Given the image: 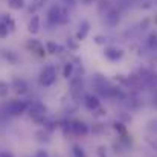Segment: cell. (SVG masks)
Returning a JSON list of instances; mask_svg holds the SVG:
<instances>
[{"label":"cell","instance_id":"d6a6232c","mask_svg":"<svg viewBox=\"0 0 157 157\" xmlns=\"http://www.w3.org/2000/svg\"><path fill=\"white\" fill-rule=\"evenodd\" d=\"M63 2H64L66 5H70V6H73V5H75V0H63Z\"/></svg>","mask_w":157,"mask_h":157},{"label":"cell","instance_id":"4fadbf2b","mask_svg":"<svg viewBox=\"0 0 157 157\" xmlns=\"http://www.w3.org/2000/svg\"><path fill=\"white\" fill-rule=\"evenodd\" d=\"M104 55L108 58V59H111V61H116V59H119V58H122V55L124 52L121 51V49H117V48H107L104 51Z\"/></svg>","mask_w":157,"mask_h":157},{"label":"cell","instance_id":"4dcf8cb0","mask_svg":"<svg viewBox=\"0 0 157 157\" xmlns=\"http://www.w3.org/2000/svg\"><path fill=\"white\" fill-rule=\"evenodd\" d=\"M98 156L99 157H107V153H105L104 147H99V148H98Z\"/></svg>","mask_w":157,"mask_h":157},{"label":"cell","instance_id":"9a60e30c","mask_svg":"<svg viewBox=\"0 0 157 157\" xmlns=\"http://www.w3.org/2000/svg\"><path fill=\"white\" fill-rule=\"evenodd\" d=\"M46 52L48 53H61L63 52V46L56 44L55 41H48V43H46Z\"/></svg>","mask_w":157,"mask_h":157},{"label":"cell","instance_id":"7a4b0ae2","mask_svg":"<svg viewBox=\"0 0 157 157\" xmlns=\"http://www.w3.org/2000/svg\"><path fill=\"white\" fill-rule=\"evenodd\" d=\"M38 81L43 87H51L53 82L56 81V70L52 64H48L43 67V70L40 72V76H38Z\"/></svg>","mask_w":157,"mask_h":157},{"label":"cell","instance_id":"7402d4cb","mask_svg":"<svg viewBox=\"0 0 157 157\" xmlns=\"http://www.w3.org/2000/svg\"><path fill=\"white\" fill-rule=\"evenodd\" d=\"M9 93V86L5 81H0V98H6Z\"/></svg>","mask_w":157,"mask_h":157},{"label":"cell","instance_id":"5bb4252c","mask_svg":"<svg viewBox=\"0 0 157 157\" xmlns=\"http://www.w3.org/2000/svg\"><path fill=\"white\" fill-rule=\"evenodd\" d=\"M58 11H59V5L51 6V9L48 12V20L51 25H58Z\"/></svg>","mask_w":157,"mask_h":157},{"label":"cell","instance_id":"2e32d148","mask_svg":"<svg viewBox=\"0 0 157 157\" xmlns=\"http://www.w3.org/2000/svg\"><path fill=\"white\" fill-rule=\"evenodd\" d=\"M2 55H3L5 59H8V61L12 63V64H15V63L18 61V55L14 52V51H8V49H5V51H2Z\"/></svg>","mask_w":157,"mask_h":157},{"label":"cell","instance_id":"d4e9b609","mask_svg":"<svg viewBox=\"0 0 157 157\" xmlns=\"http://www.w3.org/2000/svg\"><path fill=\"white\" fill-rule=\"evenodd\" d=\"M37 136H38V140H40V142H48V140H49V137H48L49 133H48L46 130H44V131H38Z\"/></svg>","mask_w":157,"mask_h":157},{"label":"cell","instance_id":"ffe728a7","mask_svg":"<svg viewBox=\"0 0 157 157\" xmlns=\"http://www.w3.org/2000/svg\"><path fill=\"white\" fill-rule=\"evenodd\" d=\"M111 9V5H110V0H101V3H99V12L101 14H107L108 11Z\"/></svg>","mask_w":157,"mask_h":157},{"label":"cell","instance_id":"cb8c5ba5","mask_svg":"<svg viewBox=\"0 0 157 157\" xmlns=\"http://www.w3.org/2000/svg\"><path fill=\"white\" fill-rule=\"evenodd\" d=\"M148 44H150V48H153L154 51H157V34H151L148 37Z\"/></svg>","mask_w":157,"mask_h":157},{"label":"cell","instance_id":"3957f363","mask_svg":"<svg viewBox=\"0 0 157 157\" xmlns=\"http://www.w3.org/2000/svg\"><path fill=\"white\" fill-rule=\"evenodd\" d=\"M28 107H29V102L28 101H11L9 104L6 105V113L11 114V116H18L25 111H28Z\"/></svg>","mask_w":157,"mask_h":157},{"label":"cell","instance_id":"e575fe53","mask_svg":"<svg viewBox=\"0 0 157 157\" xmlns=\"http://www.w3.org/2000/svg\"><path fill=\"white\" fill-rule=\"evenodd\" d=\"M82 2H84V3H86V5H89V3H93V2H95V0H82Z\"/></svg>","mask_w":157,"mask_h":157},{"label":"cell","instance_id":"30bf717a","mask_svg":"<svg viewBox=\"0 0 157 157\" xmlns=\"http://www.w3.org/2000/svg\"><path fill=\"white\" fill-rule=\"evenodd\" d=\"M89 31H90V25H89V21L82 20V21L79 23V29H78V32H76V40H78V41L84 40V38L87 37Z\"/></svg>","mask_w":157,"mask_h":157},{"label":"cell","instance_id":"603a6c76","mask_svg":"<svg viewBox=\"0 0 157 157\" xmlns=\"http://www.w3.org/2000/svg\"><path fill=\"white\" fill-rule=\"evenodd\" d=\"M72 153H73V157H87L86 156V153H84V150H82L81 147H78V145L73 147Z\"/></svg>","mask_w":157,"mask_h":157},{"label":"cell","instance_id":"8fae6325","mask_svg":"<svg viewBox=\"0 0 157 157\" xmlns=\"http://www.w3.org/2000/svg\"><path fill=\"white\" fill-rule=\"evenodd\" d=\"M105 23L107 25H110V26H116L117 25V21H119V12L116 11V9H110L107 14H105Z\"/></svg>","mask_w":157,"mask_h":157},{"label":"cell","instance_id":"4316f807","mask_svg":"<svg viewBox=\"0 0 157 157\" xmlns=\"http://www.w3.org/2000/svg\"><path fill=\"white\" fill-rule=\"evenodd\" d=\"M67 46H69L70 49L76 51V49H78V40H76V38H69V40H67Z\"/></svg>","mask_w":157,"mask_h":157},{"label":"cell","instance_id":"836d02e7","mask_svg":"<svg viewBox=\"0 0 157 157\" xmlns=\"http://www.w3.org/2000/svg\"><path fill=\"white\" fill-rule=\"evenodd\" d=\"M0 157H14L11 153H0Z\"/></svg>","mask_w":157,"mask_h":157},{"label":"cell","instance_id":"ba28073f","mask_svg":"<svg viewBox=\"0 0 157 157\" xmlns=\"http://www.w3.org/2000/svg\"><path fill=\"white\" fill-rule=\"evenodd\" d=\"M81 90H82V81L81 78H73L70 81V93L75 99H78L81 96Z\"/></svg>","mask_w":157,"mask_h":157},{"label":"cell","instance_id":"f1b7e54d","mask_svg":"<svg viewBox=\"0 0 157 157\" xmlns=\"http://www.w3.org/2000/svg\"><path fill=\"white\" fill-rule=\"evenodd\" d=\"M95 111H96V113H95V116H98V117H101V116H105V113H107V111H105V108H101V107H98V108H96Z\"/></svg>","mask_w":157,"mask_h":157},{"label":"cell","instance_id":"9c48e42d","mask_svg":"<svg viewBox=\"0 0 157 157\" xmlns=\"http://www.w3.org/2000/svg\"><path fill=\"white\" fill-rule=\"evenodd\" d=\"M40 28H41V21H40V17L32 14V17L29 18V23H28V31L31 34H38L40 32Z\"/></svg>","mask_w":157,"mask_h":157},{"label":"cell","instance_id":"484cf974","mask_svg":"<svg viewBox=\"0 0 157 157\" xmlns=\"http://www.w3.org/2000/svg\"><path fill=\"white\" fill-rule=\"evenodd\" d=\"M8 34H9L8 28L5 26V23H3V21H0V38H5V37H8Z\"/></svg>","mask_w":157,"mask_h":157},{"label":"cell","instance_id":"277c9868","mask_svg":"<svg viewBox=\"0 0 157 157\" xmlns=\"http://www.w3.org/2000/svg\"><path fill=\"white\" fill-rule=\"evenodd\" d=\"M70 133L75 136H86L89 133V125L82 121H70Z\"/></svg>","mask_w":157,"mask_h":157},{"label":"cell","instance_id":"1f68e13d","mask_svg":"<svg viewBox=\"0 0 157 157\" xmlns=\"http://www.w3.org/2000/svg\"><path fill=\"white\" fill-rule=\"evenodd\" d=\"M96 125H98V127H93V131H95V133H99V131L102 130V125H101V124H96Z\"/></svg>","mask_w":157,"mask_h":157},{"label":"cell","instance_id":"e0dca14e","mask_svg":"<svg viewBox=\"0 0 157 157\" xmlns=\"http://www.w3.org/2000/svg\"><path fill=\"white\" fill-rule=\"evenodd\" d=\"M2 21H3V23H5V26L8 28V31H9V34L15 31V21H14V20H12V18H11V17H9L8 14L2 17Z\"/></svg>","mask_w":157,"mask_h":157},{"label":"cell","instance_id":"f546056e","mask_svg":"<svg viewBox=\"0 0 157 157\" xmlns=\"http://www.w3.org/2000/svg\"><path fill=\"white\" fill-rule=\"evenodd\" d=\"M114 130H117V131H121V133L125 131V128H124V125H122L121 122H114Z\"/></svg>","mask_w":157,"mask_h":157},{"label":"cell","instance_id":"6da1fadb","mask_svg":"<svg viewBox=\"0 0 157 157\" xmlns=\"http://www.w3.org/2000/svg\"><path fill=\"white\" fill-rule=\"evenodd\" d=\"M46 111H48L46 105L41 104V102H38V101L31 102L29 107H28L29 117H31L34 122H37V124H43V122L46 121Z\"/></svg>","mask_w":157,"mask_h":157},{"label":"cell","instance_id":"8992f818","mask_svg":"<svg viewBox=\"0 0 157 157\" xmlns=\"http://www.w3.org/2000/svg\"><path fill=\"white\" fill-rule=\"evenodd\" d=\"M11 87L14 89V92H15L17 95H25V93H28V90H29L28 82H26L25 79H21V78H15V79L12 81Z\"/></svg>","mask_w":157,"mask_h":157},{"label":"cell","instance_id":"83f0119b","mask_svg":"<svg viewBox=\"0 0 157 157\" xmlns=\"http://www.w3.org/2000/svg\"><path fill=\"white\" fill-rule=\"evenodd\" d=\"M107 41H108V38H107L105 35H96V37H95V43H96V44H105Z\"/></svg>","mask_w":157,"mask_h":157},{"label":"cell","instance_id":"7c38bea8","mask_svg":"<svg viewBox=\"0 0 157 157\" xmlns=\"http://www.w3.org/2000/svg\"><path fill=\"white\" fill-rule=\"evenodd\" d=\"M70 21V14L69 9L66 6L59 5V11H58V25H67Z\"/></svg>","mask_w":157,"mask_h":157},{"label":"cell","instance_id":"5b68a950","mask_svg":"<svg viewBox=\"0 0 157 157\" xmlns=\"http://www.w3.org/2000/svg\"><path fill=\"white\" fill-rule=\"evenodd\" d=\"M26 48L31 51L32 53L38 55V56H44L46 55V51H44V46L38 41V40H29L26 43Z\"/></svg>","mask_w":157,"mask_h":157},{"label":"cell","instance_id":"44dd1931","mask_svg":"<svg viewBox=\"0 0 157 157\" xmlns=\"http://www.w3.org/2000/svg\"><path fill=\"white\" fill-rule=\"evenodd\" d=\"M8 5L12 9H21L25 6V0H8Z\"/></svg>","mask_w":157,"mask_h":157},{"label":"cell","instance_id":"d6986e66","mask_svg":"<svg viewBox=\"0 0 157 157\" xmlns=\"http://www.w3.org/2000/svg\"><path fill=\"white\" fill-rule=\"evenodd\" d=\"M46 2H48V0H32V3L29 5V8H28V11H29V12L32 14V12H35V11H38V9H40V8H41V6H43V5H44Z\"/></svg>","mask_w":157,"mask_h":157},{"label":"cell","instance_id":"52a82bcc","mask_svg":"<svg viewBox=\"0 0 157 157\" xmlns=\"http://www.w3.org/2000/svg\"><path fill=\"white\" fill-rule=\"evenodd\" d=\"M84 105H86V108H89L90 111H95L98 107H101V101H99V98L95 96V95H86V96H84Z\"/></svg>","mask_w":157,"mask_h":157},{"label":"cell","instance_id":"ac0fdd59","mask_svg":"<svg viewBox=\"0 0 157 157\" xmlns=\"http://www.w3.org/2000/svg\"><path fill=\"white\" fill-rule=\"evenodd\" d=\"M73 72H75V66L69 61V63H66L64 64V67H63V76L64 78H72V75H73Z\"/></svg>","mask_w":157,"mask_h":157}]
</instances>
